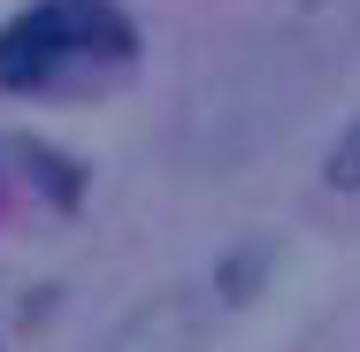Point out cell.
Here are the masks:
<instances>
[{
  "label": "cell",
  "mask_w": 360,
  "mask_h": 352,
  "mask_svg": "<svg viewBox=\"0 0 360 352\" xmlns=\"http://www.w3.org/2000/svg\"><path fill=\"white\" fill-rule=\"evenodd\" d=\"M139 54V31L108 0H39L0 31V84L8 92H46L84 70H115Z\"/></svg>",
  "instance_id": "6da1fadb"
},
{
  "label": "cell",
  "mask_w": 360,
  "mask_h": 352,
  "mask_svg": "<svg viewBox=\"0 0 360 352\" xmlns=\"http://www.w3.org/2000/svg\"><path fill=\"white\" fill-rule=\"evenodd\" d=\"M108 352H200V306L184 291H161L108 337Z\"/></svg>",
  "instance_id": "7a4b0ae2"
},
{
  "label": "cell",
  "mask_w": 360,
  "mask_h": 352,
  "mask_svg": "<svg viewBox=\"0 0 360 352\" xmlns=\"http://www.w3.org/2000/svg\"><path fill=\"white\" fill-rule=\"evenodd\" d=\"M322 176H330V192H360V123L330 145V169H322Z\"/></svg>",
  "instance_id": "3957f363"
},
{
  "label": "cell",
  "mask_w": 360,
  "mask_h": 352,
  "mask_svg": "<svg viewBox=\"0 0 360 352\" xmlns=\"http://www.w3.org/2000/svg\"><path fill=\"white\" fill-rule=\"evenodd\" d=\"M269 268V245H253V253H238V261H222V299H253V283Z\"/></svg>",
  "instance_id": "277c9868"
}]
</instances>
